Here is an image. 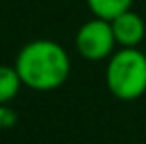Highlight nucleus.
<instances>
[{
  "label": "nucleus",
  "instance_id": "423d86ee",
  "mask_svg": "<svg viewBox=\"0 0 146 144\" xmlns=\"http://www.w3.org/2000/svg\"><path fill=\"white\" fill-rule=\"evenodd\" d=\"M20 87H22V79L16 71V67L0 65V105L10 103L18 95Z\"/></svg>",
  "mask_w": 146,
  "mask_h": 144
},
{
  "label": "nucleus",
  "instance_id": "0eeeda50",
  "mask_svg": "<svg viewBox=\"0 0 146 144\" xmlns=\"http://www.w3.org/2000/svg\"><path fill=\"white\" fill-rule=\"evenodd\" d=\"M16 113L8 107V103H4V105H0V128H10V126H14L16 124Z\"/></svg>",
  "mask_w": 146,
  "mask_h": 144
},
{
  "label": "nucleus",
  "instance_id": "7ed1b4c3",
  "mask_svg": "<svg viewBox=\"0 0 146 144\" xmlns=\"http://www.w3.org/2000/svg\"><path fill=\"white\" fill-rule=\"evenodd\" d=\"M115 46H117V40L109 20L93 16L89 22H85L77 30L75 48L81 53V57L89 61L109 59L115 53Z\"/></svg>",
  "mask_w": 146,
  "mask_h": 144
},
{
  "label": "nucleus",
  "instance_id": "20e7f679",
  "mask_svg": "<svg viewBox=\"0 0 146 144\" xmlns=\"http://www.w3.org/2000/svg\"><path fill=\"white\" fill-rule=\"evenodd\" d=\"M111 26H113L117 46L121 48H138L146 36V24L142 16L132 10H126L117 18H113Z\"/></svg>",
  "mask_w": 146,
  "mask_h": 144
},
{
  "label": "nucleus",
  "instance_id": "f257e3e1",
  "mask_svg": "<svg viewBox=\"0 0 146 144\" xmlns=\"http://www.w3.org/2000/svg\"><path fill=\"white\" fill-rule=\"evenodd\" d=\"M14 67L28 89L53 91L65 85L71 73V59L57 42L34 40L18 51Z\"/></svg>",
  "mask_w": 146,
  "mask_h": 144
},
{
  "label": "nucleus",
  "instance_id": "f03ea898",
  "mask_svg": "<svg viewBox=\"0 0 146 144\" xmlns=\"http://www.w3.org/2000/svg\"><path fill=\"white\" fill-rule=\"evenodd\" d=\"M105 83L119 101H136L146 93V53L138 48H121L109 57Z\"/></svg>",
  "mask_w": 146,
  "mask_h": 144
},
{
  "label": "nucleus",
  "instance_id": "39448f33",
  "mask_svg": "<svg viewBox=\"0 0 146 144\" xmlns=\"http://www.w3.org/2000/svg\"><path fill=\"white\" fill-rule=\"evenodd\" d=\"M134 0H87V6L93 16L103 18V20H113L119 14L130 10Z\"/></svg>",
  "mask_w": 146,
  "mask_h": 144
}]
</instances>
